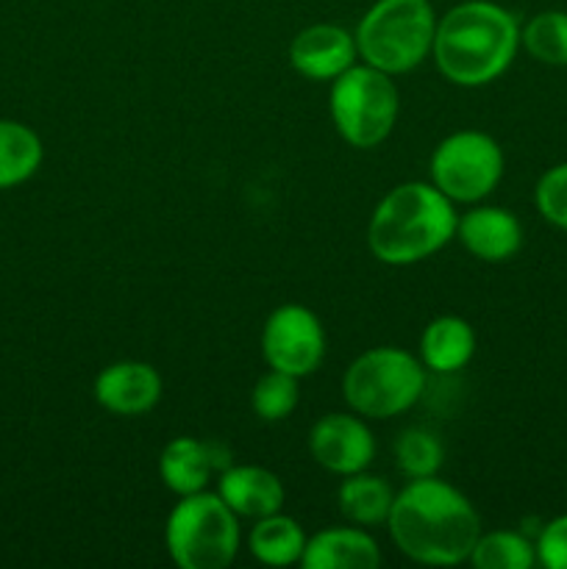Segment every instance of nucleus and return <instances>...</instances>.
Instances as JSON below:
<instances>
[{"label":"nucleus","mask_w":567,"mask_h":569,"mask_svg":"<svg viewBox=\"0 0 567 569\" xmlns=\"http://www.w3.org/2000/svg\"><path fill=\"white\" fill-rule=\"evenodd\" d=\"M395 461L409 481L437 476L445 461V448L428 428H406L395 442Z\"/></svg>","instance_id":"24"},{"label":"nucleus","mask_w":567,"mask_h":569,"mask_svg":"<svg viewBox=\"0 0 567 569\" xmlns=\"http://www.w3.org/2000/svg\"><path fill=\"white\" fill-rule=\"evenodd\" d=\"M437 14L428 0H376L356 26L359 59L387 76H404L431 56Z\"/></svg>","instance_id":"4"},{"label":"nucleus","mask_w":567,"mask_h":569,"mask_svg":"<svg viewBox=\"0 0 567 569\" xmlns=\"http://www.w3.org/2000/svg\"><path fill=\"white\" fill-rule=\"evenodd\" d=\"M534 203H537V211L545 222H550L559 231H567V161L543 172L537 189H534Z\"/></svg>","instance_id":"25"},{"label":"nucleus","mask_w":567,"mask_h":569,"mask_svg":"<svg viewBox=\"0 0 567 569\" xmlns=\"http://www.w3.org/2000/svg\"><path fill=\"white\" fill-rule=\"evenodd\" d=\"M504 150L484 131H456L434 148L428 161L431 183L454 203H481L504 178Z\"/></svg>","instance_id":"8"},{"label":"nucleus","mask_w":567,"mask_h":569,"mask_svg":"<svg viewBox=\"0 0 567 569\" xmlns=\"http://www.w3.org/2000/svg\"><path fill=\"white\" fill-rule=\"evenodd\" d=\"M456 203L431 181H406L389 189L372 209L367 248L381 264H417L456 239Z\"/></svg>","instance_id":"3"},{"label":"nucleus","mask_w":567,"mask_h":569,"mask_svg":"<svg viewBox=\"0 0 567 569\" xmlns=\"http://www.w3.org/2000/svg\"><path fill=\"white\" fill-rule=\"evenodd\" d=\"M306 539L309 537L295 517L276 511V515L253 520V528L248 533V550L259 565L292 567L304 559Z\"/></svg>","instance_id":"19"},{"label":"nucleus","mask_w":567,"mask_h":569,"mask_svg":"<svg viewBox=\"0 0 567 569\" xmlns=\"http://www.w3.org/2000/svg\"><path fill=\"white\" fill-rule=\"evenodd\" d=\"M328 111L334 128L350 148L370 150L387 142L398 122L400 94L392 76L356 61L354 67L331 81Z\"/></svg>","instance_id":"7"},{"label":"nucleus","mask_w":567,"mask_h":569,"mask_svg":"<svg viewBox=\"0 0 567 569\" xmlns=\"http://www.w3.org/2000/svg\"><path fill=\"white\" fill-rule=\"evenodd\" d=\"M381 561V548L367 528L339 526L306 539L300 565L306 569H378Z\"/></svg>","instance_id":"16"},{"label":"nucleus","mask_w":567,"mask_h":569,"mask_svg":"<svg viewBox=\"0 0 567 569\" xmlns=\"http://www.w3.org/2000/svg\"><path fill=\"white\" fill-rule=\"evenodd\" d=\"M387 531L406 559L426 567H456L470 559L481 537V517L448 481L415 478L395 492Z\"/></svg>","instance_id":"1"},{"label":"nucleus","mask_w":567,"mask_h":569,"mask_svg":"<svg viewBox=\"0 0 567 569\" xmlns=\"http://www.w3.org/2000/svg\"><path fill=\"white\" fill-rule=\"evenodd\" d=\"M520 48L539 64L567 67V11L548 9L520 28Z\"/></svg>","instance_id":"21"},{"label":"nucleus","mask_w":567,"mask_h":569,"mask_svg":"<svg viewBox=\"0 0 567 569\" xmlns=\"http://www.w3.org/2000/svg\"><path fill=\"white\" fill-rule=\"evenodd\" d=\"M426 389V367L415 353L392 345L365 350L342 376V398L365 420L406 415Z\"/></svg>","instance_id":"5"},{"label":"nucleus","mask_w":567,"mask_h":569,"mask_svg":"<svg viewBox=\"0 0 567 569\" xmlns=\"http://www.w3.org/2000/svg\"><path fill=\"white\" fill-rule=\"evenodd\" d=\"M339 515L359 528L387 526L389 511L395 503V489L389 487L387 478L370 476L367 470L345 476L337 492Z\"/></svg>","instance_id":"18"},{"label":"nucleus","mask_w":567,"mask_h":569,"mask_svg":"<svg viewBox=\"0 0 567 569\" xmlns=\"http://www.w3.org/2000/svg\"><path fill=\"white\" fill-rule=\"evenodd\" d=\"M456 239L476 259L500 264L523 248V226L509 209L472 203V209L456 222Z\"/></svg>","instance_id":"14"},{"label":"nucleus","mask_w":567,"mask_h":569,"mask_svg":"<svg viewBox=\"0 0 567 569\" xmlns=\"http://www.w3.org/2000/svg\"><path fill=\"white\" fill-rule=\"evenodd\" d=\"M472 353H476V331H472V326L465 317H434L422 328L417 359L422 361L426 372L450 376V372L465 370L470 365Z\"/></svg>","instance_id":"17"},{"label":"nucleus","mask_w":567,"mask_h":569,"mask_svg":"<svg viewBox=\"0 0 567 569\" xmlns=\"http://www.w3.org/2000/svg\"><path fill=\"white\" fill-rule=\"evenodd\" d=\"M537 561L548 569H567V515L556 517L539 531L537 542Z\"/></svg>","instance_id":"26"},{"label":"nucleus","mask_w":567,"mask_h":569,"mask_svg":"<svg viewBox=\"0 0 567 569\" xmlns=\"http://www.w3.org/2000/svg\"><path fill=\"white\" fill-rule=\"evenodd\" d=\"M359 61L354 33L334 22H317L295 33L289 64L309 81H334Z\"/></svg>","instance_id":"12"},{"label":"nucleus","mask_w":567,"mask_h":569,"mask_svg":"<svg viewBox=\"0 0 567 569\" xmlns=\"http://www.w3.org/2000/svg\"><path fill=\"white\" fill-rule=\"evenodd\" d=\"M520 48L517 17L493 0H465L437 20L434 64L456 87H487L504 76Z\"/></svg>","instance_id":"2"},{"label":"nucleus","mask_w":567,"mask_h":569,"mask_svg":"<svg viewBox=\"0 0 567 569\" xmlns=\"http://www.w3.org/2000/svg\"><path fill=\"white\" fill-rule=\"evenodd\" d=\"M300 378L281 370H267L250 392V409L261 422H281L300 403Z\"/></svg>","instance_id":"23"},{"label":"nucleus","mask_w":567,"mask_h":569,"mask_svg":"<svg viewBox=\"0 0 567 569\" xmlns=\"http://www.w3.org/2000/svg\"><path fill=\"white\" fill-rule=\"evenodd\" d=\"M42 139L17 120H0V189H11L37 176L42 164Z\"/></svg>","instance_id":"20"},{"label":"nucleus","mask_w":567,"mask_h":569,"mask_svg":"<svg viewBox=\"0 0 567 569\" xmlns=\"http://www.w3.org/2000/svg\"><path fill=\"white\" fill-rule=\"evenodd\" d=\"M261 356L270 370L306 378L326 359V331L311 309L284 303L267 317L261 328Z\"/></svg>","instance_id":"9"},{"label":"nucleus","mask_w":567,"mask_h":569,"mask_svg":"<svg viewBox=\"0 0 567 569\" xmlns=\"http://www.w3.org/2000/svg\"><path fill=\"white\" fill-rule=\"evenodd\" d=\"M309 453L315 465L334 476H354L367 470L376 459V437L367 428L365 417L326 415L311 426Z\"/></svg>","instance_id":"10"},{"label":"nucleus","mask_w":567,"mask_h":569,"mask_svg":"<svg viewBox=\"0 0 567 569\" xmlns=\"http://www.w3.org/2000/svg\"><path fill=\"white\" fill-rule=\"evenodd\" d=\"M239 517L217 492H195L172 506L165 526L170 559L181 569H226L239 553Z\"/></svg>","instance_id":"6"},{"label":"nucleus","mask_w":567,"mask_h":569,"mask_svg":"<svg viewBox=\"0 0 567 569\" xmlns=\"http://www.w3.org/2000/svg\"><path fill=\"white\" fill-rule=\"evenodd\" d=\"M159 370L145 361H115L94 378V400L100 409L117 417H142L161 400Z\"/></svg>","instance_id":"11"},{"label":"nucleus","mask_w":567,"mask_h":569,"mask_svg":"<svg viewBox=\"0 0 567 569\" xmlns=\"http://www.w3.org/2000/svg\"><path fill=\"white\" fill-rule=\"evenodd\" d=\"M217 495L239 520H261L284 509V483L259 465H231L217 478Z\"/></svg>","instance_id":"15"},{"label":"nucleus","mask_w":567,"mask_h":569,"mask_svg":"<svg viewBox=\"0 0 567 569\" xmlns=\"http://www.w3.org/2000/svg\"><path fill=\"white\" fill-rule=\"evenodd\" d=\"M467 561L476 569H531L537 548L517 531H481Z\"/></svg>","instance_id":"22"},{"label":"nucleus","mask_w":567,"mask_h":569,"mask_svg":"<svg viewBox=\"0 0 567 569\" xmlns=\"http://www.w3.org/2000/svg\"><path fill=\"white\" fill-rule=\"evenodd\" d=\"M231 467V456L220 442H203L195 437H178L165 445L159 456V478L172 495L203 492L215 476Z\"/></svg>","instance_id":"13"}]
</instances>
